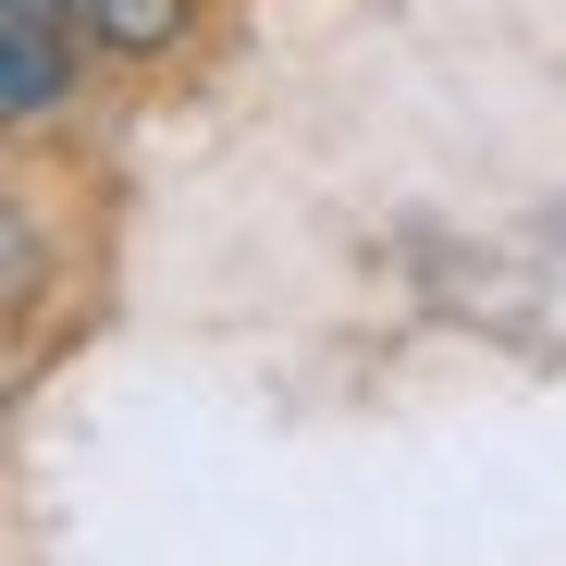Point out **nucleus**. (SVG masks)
Masks as SVG:
<instances>
[{
	"instance_id": "1",
	"label": "nucleus",
	"mask_w": 566,
	"mask_h": 566,
	"mask_svg": "<svg viewBox=\"0 0 566 566\" xmlns=\"http://www.w3.org/2000/svg\"><path fill=\"white\" fill-rule=\"evenodd\" d=\"M74 86V0H0V112L50 124Z\"/></svg>"
},
{
	"instance_id": "2",
	"label": "nucleus",
	"mask_w": 566,
	"mask_h": 566,
	"mask_svg": "<svg viewBox=\"0 0 566 566\" xmlns=\"http://www.w3.org/2000/svg\"><path fill=\"white\" fill-rule=\"evenodd\" d=\"M86 25H99V50H124V62H160L172 50V25H185V0H74Z\"/></svg>"
}]
</instances>
